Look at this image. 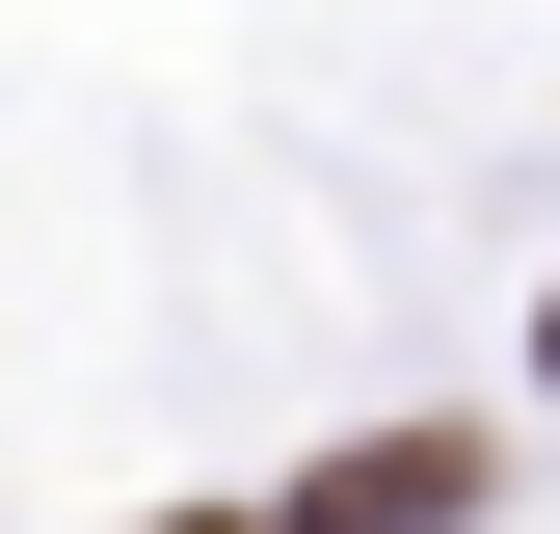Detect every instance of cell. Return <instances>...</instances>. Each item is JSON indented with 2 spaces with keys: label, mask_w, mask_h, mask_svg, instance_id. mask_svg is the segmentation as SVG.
<instances>
[{
  "label": "cell",
  "mask_w": 560,
  "mask_h": 534,
  "mask_svg": "<svg viewBox=\"0 0 560 534\" xmlns=\"http://www.w3.org/2000/svg\"><path fill=\"white\" fill-rule=\"evenodd\" d=\"M454 508H480V428H374L294 481V534H454Z\"/></svg>",
  "instance_id": "cell-1"
},
{
  "label": "cell",
  "mask_w": 560,
  "mask_h": 534,
  "mask_svg": "<svg viewBox=\"0 0 560 534\" xmlns=\"http://www.w3.org/2000/svg\"><path fill=\"white\" fill-rule=\"evenodd\" d=\"M187 534H214V508H187Z\"/></svg>",
  "instance_id": "cell-2"
}]
</instances>
